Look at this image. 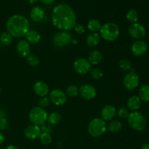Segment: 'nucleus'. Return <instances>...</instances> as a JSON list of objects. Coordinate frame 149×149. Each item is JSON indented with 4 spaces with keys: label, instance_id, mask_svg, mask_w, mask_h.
Listing matches in <instances>:
<instances>
[{
    "label": "nucleus",
    "instance_id": "obj_19",
    "mask_svg": "<svg viewBox=\"0 0 149 149\" xmlns=\"http://www.w3.org/2000/svg\"><path fill=\"white\" fill-rule=\"evenodd\" d=\"M31 18L36 22H39L45 17V13L43 9L40 7H34L31 9L30 13Z\"/></svg>",
    "mask_w": 149,
    "mask_h": 149
},
{
    "label": "nucleus",
    "instance_id": "obj_41",
    "mask_svg": "<svg viewBox=\"0 0 149 149\" xmlns=\"http://www.w3.org/2000/svg\"><path fill=\"white\" fill-rule=\"evenodd\" d=\"M4 140H5V138H4V134L0 131V145H1L4 142Z\"/></svg>",
    "mask_w": 149,
    "mask_h": 149
},
{
    "label": "nucleus",
    "instance_id": "obj_23",
    "mask_svg": "<svg viewBox=\"0 0 149 149\" xmlns=\"http://www.w3.org/2000/svg\"><path fill=\"white\" fill-rule=\"evenodd\" d=\"M138 97L141 101L149 102V84H143L139 89Z\"/></svg>",
    "mask_w": 149,
    "mask_h": 149
},
{
    "label": "nucleus",
    "instance_id": "obj_33",
    "mask_svg": "<svg viewBox=\"0 0 149 149\" xmlns=\"http://www.w3.org/2000/svg\"><path fill=\"white\" fill-rule=\"evenodd\" d=\"M90 74L91 76V77L94 79L96 80H99L103 77V74L102 72V71L100 69L97 68H94L90 69Z\"/></svg>",
    "mask_w": 149,
    "mask_h": 149
},
{
    "label": "nucleus",
    "instance_id": "obj_16",
    "mask_svg": "<svg viewBox=\"0 0 149 149\" xmlns=\"http://www.w3.org/2000/svg\"><path fill=\"white\" fill-rule=\"evenodd\" d=\"M116 108L112 105H106L101 110V119L104 121L111 122L116 116Z\"/></svg>",
    "mask_w": 149,
    "mask_h": 149
},
{
    "label": "nucleus",
    "instance_id": "obj_15",
    "mask_svg": "<svg viewBox=\"0 0 149 149\" xmlns=\"http://www.w3.org/2000/svg\"><path fill=\"white\" fill-rule=\"evenodd\" d=\"M42 133V130L39 126L32 125L27 127L24 130V135L29 140H35L39 138Z\"/></svg>",
    "mask_w": 149,
    "mask_h": 149
},
{
    "label": "nucleus",
    "instance_id": "obj_27",
    "mask_svg": "<svg viewBox=\"0 0 149 149\" xmlns=\"http://www.w3.org/2000/svg\"><path fill=\"white\" fill-rule=\"evenodd\" d=\"M0 42L1 45L8 46L13 42V36L8 32H4L0 35Z\"/></svg>",
    "mask_w": 149,
    "mask_h": 149
},
{
    "label": "nucleus",
    "instance_id": "obj_46",
    "mask_svg": "<svg viewBox=\"0 0 149 149\" xmlns=\"http://www.w3.org/2000/svg\"><path fill=\"white\" fill-rule=\"evenodd\" d=\"M0 47H1V42H0Z\"/></svg>",
    "mask_w": 149,
    "mask_h": 149
},
{
    "label": "nucleus",
    "instance_id": "obj_14",
    "mask_svg": "<svg viewBox=\"0 0 149 149\" xmlns=\"http://www.w3.org/2000/svg\"><path fill=\"white\" fill-rule=\"evenodd\" d=\"M16 51L19 56L22 58H27L31 53L30 44L26 40H20L16 46Z\"/></svg>",
    "mask_w": 149,
    "mask_h": 149
},
{
    "label": "nucleus",
    "instance_id": "obj_21",
    "mask_svg": "<svg viewBox=\"0 0 149 149\" xmlns=\"http://www.w3.org/2000/svg\"><path fill=\"white\" fill-rule=\"evenodd\" d=\"M100 35L98 33H91L87 36L86 43L90 47H96L100 42Z\"/></svg>",
    "mask_w": 149,
    "mask_h": 149
},
{
    "label": "nucleus",
    "instance_id": "obj_26",
    "mask_svg": "<svg viewBox=\"0 0 149 149\" xmlns=\"http://www.w3.org/2000/svg\"><path fill=\"white\" fill-rule=\"evenodd\" d=\"M62 120V116L58 112H52L50 114L48 115L47 121L48 123L50 124L51 125H55L59 124Z\"/></svg>",
    "mask_w": 149,
    "mask_h": 149
},
{
    "label": "nucleus",
    "instance_id": "obj_43",
    "mask_svg": "<svg viewBox=\"0 0 149 149\" xmlns=\"http://www.w3.org/2000/svg\"><path fill=\"white\" fill-rule=\"evenodd\" d=\"M141 149H149V143L144 144V145L141 147Z\"/></svg>",
    "mask_w": 149,
    "mask_h": 149
},
{
    "label": "nucleus",
    "instance_id": "obj_4",
    "mask_svg": "<svg viewBox=\"0 0 149 149\" xmlns=\"http://www.w3.org/2000/svg\"><path fill=\"white\" fill-rule=\"evenodd\" d=\"M88 133L93 138H97L106 132L107 125L101 118H95L92 119L88 125Z\"/></svg>",
    "mask_w": 149,
    "mask_h": 149
},
{
    "label": "nucleus",
    "instance_id": "obj_5",
    "mask_svg": "<svg viewBox=\"0 0 149 149\" xmlns=\"http://www.w3.org/2000/svg\"><path fill=\"white\" fill-rule=\"evenodd\" d=\"M127 122L132 129L142 131L146 127L147 122L143 115L138 111H132L127 117Z\"/></svg>",
    "mask_w": 149,
    "mask_h": 149
},
{
    "label": "nucleus",
    "instance_id": "obj_7",
    "mask_svg": "<svg viewBox=\"0 0 149 149\" xmlns=\"http://www.w3.org/2000/svg\"><path fill=\"white\" fill-rule=\"evenodd\" d=\"M73 40L72 35L69 31H61L56 33L52 38L53 45L57 48H64L71 44Z\"/></svg>",
    "mask_w": 149,
    "mask_h": 149
},
{
    "label": "nucleus",
    "instance_id": "obj_35",
    "mask_svg": "<svg viewBox=\"0 0 149 149\" xmlns=\"http://www.w3.org/2000/svg\"><path fill=\"white\" fill-rule=\"evenodd\" d=\"M49 103H50V100H49V98L45 96V97H42L39 99V106L40 108L44 109V108L47 107V106L49 105Z\"/></svg>",
    "mask_w": 149,
    "mask_h": 149
},
{
    "label": "nucleus",
    "instance_id": "obj_9",
    "mask_svg": "<svg viewBox=\"0 0 149 149\" xmlns=\"http://www.w3.org/2000/svg\"><path fill=\"white\" fill-rule=\"evenodd\" d=\"M49 98L53 104L60 106L65 104L67 100V95L62 90L55 89L50 92Z\"/></svg>",
    "mask_w": 149,
    "mask_h": 149
},
{
    "label": "nucleus",
    "instance_id": "obj_38",
    "mask_svg": "<svg viewBox=\"0 0 149 149\" xmlns=\"http://www.w3.org/2000/svg\"><path fill=\"white\" fill-rule=\"evenodd\" d=\"M74 30H75V31L77 32L78 34H83V33H84V32H85V29H84V26H82V25L81 24H76V26H74Z\"/></svg>",
    "mask_w": 149,
    "mask_h": 149
},
{
    "label": "nucleus",
    "instance_id": "obj_18",
    "mask_svg": "<svg viewBox=\"0 0 149 149\" xmlns=\"http://www.w3.org/2000/svg\"><path fill=\"white\" fill-rule=\"evenodd\" d=\"M127 106L128 109L132 111H137L141 108V100L137 95H132L128 98L127 102Z\"/></svg>",
    "mask_w": 149,
    "mask_h": 149
},
{
    "label": "nucleus",
    "instance_id": "obj_30",
    "mask_svg": "<svg viewBox=\"0 0 149 149\" xmlns=\"http://www.w3.org/2000/svg\"><path fill=\"white\" fill-rule=\"evenodd\" d=\"M119 67L122 70L125 71H130L132 69V64L131 62L128 59L126 58H122L119 61Z\"/></svg>",
    "mask_w": 149,
    "mask_h": 149
},
{
    "label": "nucleus",
    "instance_id": "obj_34",
    "mask_svg": "<svg viewBox=\"0 0 149 149\" xmlns=\"http://www.w3.org/2000/svg\"><path fill=\"white\" fill-rule=\"evenodd\" d=\"M130 115V112L128 109L125 107H122L118 110V116L122 119H127Z\"/></svg>",
    "mask_w": 149,
    "mask_h": 149
},
{
    "label": "nucleus",
    "instance_id": "obj_1",
    "mask_svg": "<svg viewBox=\"0 0 149 149\" xmlns=\"http://www.w3.org/2000/svg\"><path fill=\"white\" fill-rule=\"evenodd\" d=\"M52 23L55 27L62 31H70L77 24V15L68 4H58L52 10Z\"/></svg>",
    "mask_w": 149,
    "mask_h": 149
},
{
    "label": "nucleus",
    "instance_id": "obj_8",
    "mask_svg": "<svg viewBox=\"0 0 149 149\" xmlns=\"http://www.w3.org/2000/svg\"><path fill=\"white\" fill-rule=\"evenodd\" d=\"M140 79L139 77L138 74L135 72L132 68L128 74L125 75L123 79V84L124 87L128 90H135V88L138 87L139 85Z\"/></svg>",
    "mask_w": 149,
    "mask_h": 149
},
{
    "label": "nucleus",
    "instance_id": "obj_39",
    "mask_svg": "<svg viewBox=\"0 0 149 149\" xmlns=\"http://www.w3.org/2000/svg\"><path fill=\"white\" fill-rule=\"evenodd\" d=\"M41 1L46 5H50L55 3V0H41Z\"/></svg>",
    "mask_w": 149,
    "mask_h": 149
},
{
    "label": "nucleus",
    "instance_id": "obj_40",
    "mask_svg": "<svg viewBox=\"0 0 149 149\" xmlns=\"http://www.w3.org/2000/svg\"><path fill=\"white\" fill-rule=\"evenodd\" d=\"M6 116H7V112L4 109H0V119L6 118Z\"/></svg>",
    "mask_w": 149,
    "mask_h": 149
},
{
    "label": "nucleus",
    "instance_id": "obj_13",
    "mask_svg": "<svg viewBox=\"0 0 149 149\" xmlns=\"http://www.w3.org/2000/svg\"><path fill=\"white\" fill-rule=\"evenodd\" d=\"M79 93L83 98L85 100H90L94 99L97 95L96 89L91 84H84L79 88Z\"/></svg>",
    "mask_w": 149,
    "mask_h": 149
},
{
    "label": "nucleus",
    "instance_id": "obj_36",
    "mask_svg": "<svg viewBox=\"0 0 149 149\" xmlns=\"http://www.w3.org/2000/svg\"><path fill=\"white\" fill-rule=\"evenodd\" d=\"M41 130L42 132H47V133H52V131H53V127H52V125H51L49 123H45L44 125H42L40 127Z\"/></svg>",
    "mask_w": 149,
    "mask_h": 149
},
{
    "label": "nucleus",
    "instance_id": "obj_12",
    "mask_svg": "<svg viewBox=\"0 0 149 149\" xmlns=\"http://www.w3.org/2000/svg\"><path fill=\"white\" fill-rule=\"evenodd\" d=\"M148 49V45L145 41L137 40L134 42L131 46V52L133 55L136 57H140L143 55Z\"/></svg>",
    "mask_w": 149,
    "mask_h": 149
},
{
    "label": "nucleus",
    "instance_id": "obj_37",
    "mask_svg": "<svg viewBox=\"0 0 149 149\" xmlns=\"http://www.w3.org/2000/svg\"><path fill=\"white\" fill-rule=\"evenodd\" d=\"M9 122L7 118L0 119V130L5 131L9 128Z\"/></svg>",
    "mask_w": 149,
    "mask_h": 149
},
{
    "label": "nucleus",
    "instance_id": "obj_32",
    "mask_svg": "<svg viewBox=\"0 0 149 149\" xmlns=\"http://www.w3.org/2000/svg\"><path fill=\"white\" fill-rule=\"evenodd\" d=\"M27 63L32 67H36L39 65V58L35 55H29L27 57Z\"/></svg>",
    "mask_w": 149,
    "mask_h": 149
},
{
    "label": "nucleus",
    "instance_id": "obj_3",
    "mask_svg": "<svg viewBox=\"0 0 149 149\" xmlns=\"http://www.w3.org/2000/svg\"><path fill=\"white\" fill-rule=\"evenodd\" d=\"M120 30L116 23H106L101 26L100 30V37L107 42H113L119 36Z\"/></svg>",
    "mask_w": 149,
    "mask_h": 149
},
{
    "label": "nucleus",
    "instance_id": "obj_42",
    "mask_svg": "<svg viewBox=\"0 0 149 149\" xmlns=\"http://www.w3.org/2000/svg\"><path fill=\"white\" fill-rule=\"evenodd\" d=\"M4 149H20V148L17 146H15V145H10V146H8L6 147Z\"/></svg>",
    "mask_w": 149,
    "mask_h": 149
},
{
    "label": "nucleus",
    "instance_id": "obj_24",
    "mask_svg": "<svg viewBox=\"0 0 149 149\" xmlns=\"http://www.w3.org/2000/svg\"><path fill=\"white\" fill-rule=\"evenodd\" d=\"M107 129L113 133H116L122 130V123L119 120H113L111 121L107 126Z\"/></svg>",
    "mask_w": 149,
    "mask_h": 149
},
{
    "label": "nucleus",
    "instance_id": "obj_31",
    "mask_svg": "<svg viewBox=\"0 0 149 149\" xmlns=\"http://www.w3.org/2000/svg\"><path fill=\"white\" fill-rule=\"evenodd\" d=\"M39 138L40 140L41 143L44 145H49L52 141L51 134L47 133V132H42Z\"/></svg>",
    "mask_w": 149,
    "mask_h": 149
},
{
    "label": "nucleus",
    "instance_id": "obj_44",
    "mask_svg": "<svg viewBox=\"0 0 149 149\" xmlns=\"http://www.w3.org/2000/svg\"><path fill=\"white\" fill-rule=\"evenodd\" d=\"M38 1H39V0H29V1L31 4H34V3L37 2Z\"/></svg>",
    "mask_w": 149,
    "mask_h": 149
},
{
    "label": "nucleus",
    "instance_id": "obj_2",
    "mask_svg": "<svg viewBox=\"0 0 149 149\" xmlns=\"http://www.w3.org/2000/svg\"><path fill=\"white\" fill-rule=\"evenodd\" d=\"M6 28L13 37H22L29 31V22L25 16L14 15L8 19Z\"/></svg>",
    "mask_w": 149,
    "mask_h": 149
},
{
    "label": "nucleus",
    "instance_id": "obj_28",
    "mask_svg": "<svg viewBox=\"0 0 149 149\" xmlns=\"http://www.w3.org/2000/svg\"><path fill=\"white\" fill-rule=\"evenodd\" d=\"M126 17L130 23H137L139 18V15H138V12L134 9H131V10H128L127 13Z\"/></svg>",
    "mask_w": 149,
    "mask_h": 149
},
{
    "label": "nucleus",
    "instance_id": "obj_29",
    "mask_svg": "<svg viewBox=\"0 0 149 149\" xmlns=\"http://www.w3.org/2000/svg\"><path fill=\"white\" fill-rule=\"evenodd\" d=\"M65 95L70 97H75L79 94V88L76 85H70L67 87Z\"/></svg>",
    "mask_w": 149,
    "mask_h": 149
},
{
    "label": "nucleus",
    "instance_id": "obj_10",
    "mask_svg": "<svg viewBox=\"0 0 149 149\" xmlns=\"http://www.w3.org/2000/svg\"><path fill=\"white\" fill-rule=\"evenodd\" d=\"M131 37L137 40H141L146 36V29L143 25L139 23H132L128 29Z\"/></svg>",
    "mask_w": 149,
    "mask_h": 149
},
{
    "label": "nucleus",
    "instance_id": "obj_22",
    "mask_svg": "<svg viewBox=\"0 0 149 149\" xmlns=\"http://www.w3.org/2000/svg\"><path fill=\"white\" fill-rule=\"evenodd\" d=\"M26 40L29 44H36L40 41L41 35L36 31L29 30L26 34Z\"/></svg>",
    "mask_w": 149,
    "mask_h": 149
},
{
    "label": "nucleus",
    "instance_id": "obj_17",
    "mask_svg": "<svg viewBox=\"0 0 149 149\" xmlns=\"http://www.w3.org/2000/svg\"><path fill=\"white\" fill-rule=\"evenodd\" d=\"M33 91L35 94L39 97H45L49 93V88L47 84L42 81H36L33 85Z\"/></svg>",
    "mask_w": 149,
    "mask_h": 149
},
{
    "label": "nucleus",
    "instance_id": "obj_45",
    "mask_svg": "<svg viewBox=\"0 0 149 149\" xmlns=\"http://www.w3.org/2000/svg\"><path fill=\"white\" fill-rule=\"evenodd\" d=\"M0 93H1V87H0Z\"/></svg>",
    "mask_w": 149,
    "mask_h": 149
},
{
    "label": "nucleus",
    "instance_id": "obj_11",
    "mask_svg": "<svg viewBox=\"0 0 149 149\" xmlns=\"http://www.w3.org/2000/svg\"><path fill=\"white\" fill-rule=\"evenodd\" d=\"M74 68L78 74H86L90 72L91 69V64L90 63L88 60L84 58H80L74 61Z\"/></svg>",
    "mask_w": 149,
    "mask_h": 149
},
{
    "label": "nucleus",
    "instance_id": "obj_20",
    "mask_svg": "<svg viewBox=\"0 0 149 149\" xmlns=\"http://www.w3.org/2000/svg\"><path fill=\"white\" fill-rule=\"evenodd\" d=\"M103 60V54L99 50H94L89 55L88 61L91 65H97Z\"/></svg>",
    "mask_w": 149,
    "mask_h": 149
},
{
    "label": "nucleus",
    "instance_id": "obj_6",
    "mask_svg": "<svg viewBox=\"0 0 149 149\" xmlns=\"http://www.w3.org/2000/svg\"><path fill=\"white\" fill-rule=\"evenodd\" d=\"M48 114L46 111L39 106L34 107L29 112V120L33 125L42 126L47 121Z\"/></svg>",
    "mask_w": 149,
    "mask_h": 149
},
{
    "label": "nucleus",
    "instance_id": "obj_25",
    "mask_svg": "<svg viewBox=\"0 0 149 149\" xmlns=\"http://www.w3.org/2000/svg\"><path fill=\"white\" fill-rule=\"evenodd\" d=\"M101 23L97 19H91L87 23V29L92 31V33H97L101 29Z\"/></svg>",
    "mask_w": 149,
    "mask_h": 149
}]
</instances>
